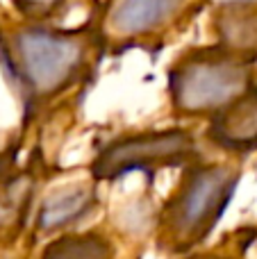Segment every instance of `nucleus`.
I'll use <instances>...</instances> for the list:
<instances>
[{
    "label": "nucleus",
    "instance_id": "nucleus-1",
    "mask_svg": "<svg viewBox=\"0 0 257 259\" xmlns=\"http://www.w3.org/2000/svg\"><path fill=\"white\" fill-rule=\"evenodd\" d=\"M105 57L96 7L77 25L30 23L0 14V73L21 105L23 130L75 94H84Z\"/></svg>",
    "mask_w": 257,
    "mask_h": 259
},
{
    "label": "nucleus",
    "instance_id": "nucleus-2",
    "mask_svg": "<svg viewBox=\"0 0 257 259\" xmlns=\"http://www.w3.org/2000/svg\"><path fill=\"white\" fill-rule=\"evenodd\" d=\"M241 173L237 159H200L180 168V178L155 219V250L171 259L200 250L226 216Z\"/></svg>",
    "mask_w": 257,
    "mask_h": 259
},
{
    "label": "nucleus",
    "instance_id": "nucleus-3",
    "mask_svg": "<svg viewBox=\"0 0 257 259\" xmlns=\"http://www.w3.org/2000/svg\"><path fill=\"white\" fill-rule=\"evenodd\" d=\"M257 84V62L221 44L189 46L166 68V98L178 121H205Z\"/></svg>",
    "mask_w": 257,
    "mask_h": 259
},
{
    "label": "nucleus",
    "instance_id": "nucleus-4",
    "mask_svg": "<svg viewBox=\"0 0 257 259\" xmlns=\"http://www.w3.org/2000/svg\"><path fill=\"white\" fill-rule=\"evenodd\" d=\"M205 9V0H98L96 18L107 57L132 50L157 55L180 39Z\"/></svg>",
    "mask_w": 257,
    "mask_h": 259
},
{
    "label": "nucleus",
    "instance_id": "nucleus-5",
    "mask_svg": "<svg viewBox=\"0 0 257 259\" xmlns=\"http://www.w3.org/2000/svg\"><path fill=\"white\" fill-rule=\"evenodd\" d=\"M205 159L203 143L185 125L123 132L98 148L87 166L94 182H116L132 173L155 178L162 170L185 168Z\"/></svg>",
    "mask_w": 257,
    "mask_h": 259
},
{
    "label": "nucleus",
    "instance_id": "nucleus-6",
    "mask_svg": "<svg viewBox=\"0 0 257 259\" xmlns=\"http://www.w3.org/2000/svg\"><path fill=\"white\" fill-rule=\"evenodd\" d=\"M100 211L98 182L87 175V180L64 182L53 187L39 200L32 219L36 241H48L64 232L82 230Z\"/></svg>",
    "mask_w": 257,
    "mask_h": 259
},
{
    "label": "nucleus",
    "instance_id": "nucleus-7",
    "mask_svg": "<svg viewBox=\"0 0 257 259\" xmlns=\"http://www.w3.org/2000/svg\"><path fill=\"white\" fill-rule=\"evenodd\" d=\"M203 143L230 159L257 152V84L205 123Z\"/></svg>",
    "mask_w": 257,
    "mask_h": 259
},
{
    "label": "nucleus",
    "instance_id": "nucleus-8",
    "mask_svg": "<svg viewBox=\"0 0 257 259\" xmlns=\"http://www.w3.org/2000/svg\"><path fill=\"white\" fill-rule=\"evenodd\" d=\"M36 259H139L123 248L107 228L73 230L48 239Z\"/></svg>",
    "mask_w": 257,
    "mask_h": 259
},
{
    "label": "nucleus",
    "instance_id": "nucleus-9",
    "mask_svg": "<svg viewBox=\"0 0 257 259\" xmlns=\"http://www.w3.org/2000/svg\"><path fill=\"white\" fill-rule=\"evenodd\" d=\"M217 44L257 62V7L209 9Z\"/></svg>",
    "mask_w": 257,
    "mask_h": 259
},
{
    "label": "nucleus",
    "instance_id": "nucleus-10",
    "mask_svg": "<svg viewBox=\"0 0 257 259\" xmlns=\"http://www.w3.org/2000/svg\"><path fill=\"white\" fill-rule=\"evenodd\" d=\"M14 16L30 23H62L77 0H7Z\"/></svg>",
    "mask_w": 257,
    "mask_h": 259
},
{
    "label": "nucleus",
    "instance_id": "nucleus-11",
    "mask_svg": "<svg viewBox=\"0 0 257 259\" xmlns=\"http://www.w3.org/2000/svg\"><path fill=\"white\" fill-rule=\"evenodd\" d=\"M18 143H9L0 150V198H7L12 184L18 178Z\"/></svg>",
    "mask_w": 257,
    "mask_h": 259
},
{
    "label": "nucleus",
    "instance_id": "nucleus-12",
    "mask_svg": "<svg viewBox=\"0 0 257 259\" xmlns=\"http://www.w3.org/2000/svg\"><path fill=\"white\" fill-rule=\"evenodd\" d=\"M207 9H223V7H257V0H205Z\"/></svg>",
    "mask_w": 257,
    "mask_h": 259
},
{
    "label": "nucleus",
    "instance_id": "nucleus-13",
    "mask_svg": "<svg viewBox=\"0 0 257 259\" xmlns=\"http://www.w3.org/2000/svg\"><path fill=\"white\" fill-rule=\"evenodd\" d=\"M180 259H239V257L232 255V252H221V250H205V252L196 250V252H191V255L180 257Z\"/></svg>",
    "mask_w": 257,
    "mask_h": 259
},
{
    "label": "nucleus",
    "instance_id": "nucleus-14",
    "mask_svg": "<svg viewBox=\"0 0 257 259\" xmlns=\"http://www.w3.org/2000/svg\"><path fill=\"white\" fill-rule=\"evenodd\" d=\"M0 14H3V9H0Z\"/></svg>",
    "mask_w": 257,
    "mask_h": 259
}]
</instances>
